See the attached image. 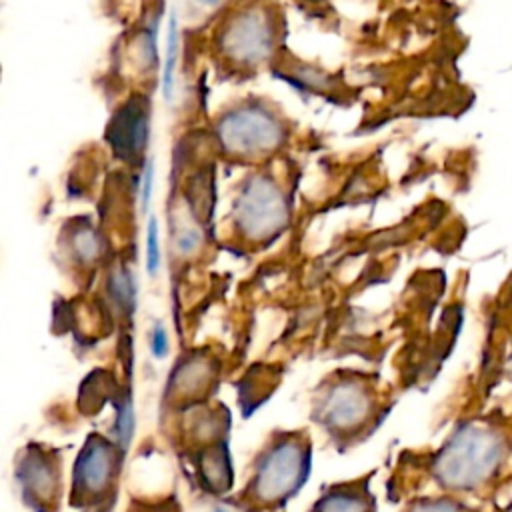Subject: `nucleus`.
<instances>
[{
	"instance_id": "1",
	"label": "nucleus",
	"mask_w": 512,
	"mask_h": 512,
	"mask_svg": "<svg viewBox=\"0 0 512 512\" xmlns=\"http://www.w3.org/2000/svg\"><path fill=\"white\" fill-rule=\"evenodd\" d=\"M502 442L480 426H462L440 450L434 474L446 488L468 490L484 482L502 460Z\"/></svg>"
},
{
	"instance_id": "2",
	"label": "nucleus",
	"mask_w": 512,
	"mask_h": 512,
	"mask_svg": "<svg viewBox=\"0 0 512 512\" xmlns=\"http://www.w3.org/2000/svg\"><path fill=\"white\" fill-rule=\"evenodd\" d=\"M310 450L294 434L272 440L258 456L248 492L254 502L278 504L290 498L308 478Z\"/></svg>"
},
{
	"instance_id": "3",
	"label": "nucleus",
	"mask_w": 512,
	"mask_h": 512,
	"mask_svg": "<svg viewBox=\"0 0 512 512\" xmlns=\"http://www.w3.org/2000/svg\"><path fill=\"white\" fill-rule=\"evenodd\" d=\"M234 222L252 242L276 238L288 224V202L284 192L268 176H252L234 204Z\"/></svg>"
},
{
	"instance_id": "4",
	"label": "nucleus",
	"mask_w": 512,
	"mask_h": 512,
	"mask_svg": "<svg viewBox=\"0 0 512 512\" xmlns=\"http://www.w3.org/2000/svg\"><path fill=\"white\" fill-rule=\"evenodd\" d=\"M218 140L228 154L234 156H260L284 140V126L264 108L242 106L226 112L216 126Z\"/></svg>"
},
{
	"instance_id": "5",
	"label": "nucleus",
	"mask_w": 512,
	"mask_h": 512,
	"mask_svg": "<svg viewBox=\"0 0 512 512\" xmlns=\"http://www.w3.org/2000/svg\"><path fill=\"white\" fill-rule=\"evenodd\" d=\"M318 420L336 434L362 428L372 414V394L364 380L338 378L328 386L316 408Z\"/></svg>"
},
{
	"instance_id": "6",
	"label": "nucleus",
	"mask_w": 512,
	"mask_h": 512,
	"mask_svg": "<svg viewBox=\"0 0 512 512\" xmlns=\"http://www.w3.org/2000/svg\"><path fill=\"white\" fill-rule=\"evenodd\" d=\"M118 460L120 456L116 444L98 434H92L74 462V496H80L82 502L100 500L114 482Z\"/></svg>"
},
{
	"instance_id": "7",
	"label": "nucleus",
	"mask_w": 512,
	"mask_h": 512,
	"mask_svg": "<svg viewBox=\"0 0 512 512\" xmlns=\"http://www.w3.org/2000/svg\"><path fill=\"white\" fill-rule=\"evenodd\" d=\"M16 478L24 502L36 512H50L56 506L60 490L58 460L42 452L38 446H28V454L18 460Z\"/></svg>"
},
{
	"instance_id": "8",
	"label": "nucleus",
	"mask_w": 512,
	"mask_h": 512,
	"mask_svg": "<svg viewBox=\"0 0 512 512\" xmlns=\"http://www.w3.org/2000/svg\"><path fill=\"white\" fill-rule=\"evenodd\" d=\"M272 46V28L260 10L234 18L224 32V52L238 62H260Z\"/></svg>"
},
{
	"instance_id": "9",
	"label": "nucleus",
	"mask_w": 512,
	"mask_h": 512,
	"mask_svg": "<svg viewBox=\"0 0 512 512\" xmlns=\"http://www.w3.org/2000/svg\"><path fill=\"white\" fill-rule=\"evenodd\" d=\"M150 112L146 98H132L120 108L108 126L106 138L116 152V156L124 160H132L142 154L148 142Z\"/></svg>"
},
{
	"instance_id": "10",
	"label": "nucleus",
	"mask_w": 512,
	"mask_h": 512,
	"mask_svg": "<svg viewBox=\"0 0 512 512\" xmlns=\"http://www.w3.org/2000/svg\"><path fill=\"white\" fill-rule=\"evenodd\" d=\"M314 512H372V502L358 488L334 486L320 496Z\"/></svg>"
},
{
	"instance_id": "11",
	"label": "nucleus",
	"mask_w": 512,
	"mask_h": 512,
	"mask_svg": "<svg viewBox=\"0 0 512 512\" xmlns=\"http://www.w3.org/2000/svg\"><path fill=\"white\" fill-rule=\"evenodd\" d=\"M176 62H178V20L176 12L170 14L168 18V38H166V62L162 70V92L164 98H172V86H174V76H176Z\"/></svg>"
},
{
	"instance_id": "12",
	"label": "nucleus",
	"mask_w": 512,
	"mask_h": 512,
	"mask_svg": "<svg viewBox=\"0 0 512 512\" xmlns=\"http://www.w3.org/2000/svg\"><path fill=\"white\" fill-rule=\"evenodd\" d=\"M72 250L78 260L82 262H94L100 254V240L98 234L90 226H82L72 236Z\"/></svg>"
},
{
	"instance_id": "13",
	"label": "nucleus",
	"mask_w": 512,
	"mask_h": 512,
	"mask_svg": "<svg viewBox=\"0 0 512 512\" xmlns=\"http://www.w3.org/2000/svg\"><path fill=\"white\" fill-rule=\"evenodd\" d=\"M110 294L114 296V300L118 304H122L124 308H130L134 302V282L130 278V274L126 270H116L110 276Z\"/></svg>"
},
{
	"instance_id": "14",
	"label": "nucleus",
	"mask_w": 512,
	"mask_h": 512,
	"mask_svg": "<svg viewBox=\"0 0 512 512\" xmlns=\"http://www.w3.org/2000/svg\"><path fill=\"white\" fill-rule=\"evenodd\" d=\"M162 252H160V240H158V222L156 218L148 220L146 228V270L150 276H154L160 270Z\"/></svg>"
},
{
	"instance_id": "15",
	"label": "nucleus",
	"mask_w": 512,
	"mask_h": 512,
	"mask_svg": "<svg viewBox=\"0 0 512 512\" xmlns=\"http://www.w3.org/2000/svg\"><path fill=\"white\" fill-rule=\"evenodd\" d=\"M200 244H202V234L198 228H192V226L180 228L174 236V250L180 256H190L200 248Z\"/></svg>"
},
{
	"instance_id": "16",
	"label": "nucleus",
	"mask_w": 512,
	"mask_h": 512,
	"mask_svg": "<svg viewBox=\"0 0 512 512\" xmlns=\"http://www.w3.org/2000/svg\"><path fill=\"white\" fill-rule=\"evenodd\" d=\"M152 184H154V166L152 162L144 164L142 172V186H140V212H148L150 198H152Z\"/></svg>"
},
{
	"instance_id": "17",
	"label": "nucleus",
	"mask_w": 512,
	"mask_h": 512,
	"mask_svg": "<svg viewBox=\"0 0 512 512\" xmlns=\"http://www.w3.org/2000/svg\"><path fill=\"white\" fill-rule=\"evenodd\" d=\"M150 350L154 358H164L168 354V334L166 328L158 322L150 334Z\"/></svg>"
},
{
	"instance_id": "18",
	"label": "nucleus",
	"mask_w": 512,
	"mask_h": 512,
	"mask_svg": "<svg viewBox=\"0 0 512 512\" xmlns=\"http://www.w3.org/2000/svg\"><path fill=\"white\" fill-rule=\"evenodd\" d=\"M410 512H460L456 506H452L450 502H436V500H428V502H420L416 504Z\"/></svg>"
},
{
	"instance_id": "19",
	"label": "nucleus",
	"mask_w": 512,
	"mask_h": 512,
	"mask_svg": "<svg viewBox=\"0 0 512 512\" xmlns=\"http://www.w3.org/2000/svg\"><path fill=\"white\" fill-rule=\"evenodd\" d=\"M194 2L200 4V6H206V8H212V6L220 4V0H194Z\"/></svg>"
},
{
	"instance_id": "20",
	"label": "nucleus",
	"mask_w": 512,
	"mask_h": 512,
	"mask_svg": "<svg viewBox=\"0 0 512 512\" xmlns=\"http://www.w3.org/2000/svg\"><path fill=\"white\" fill-rule=\"evenodd\" d=\"M212 512H230V510H226V508H224V506H218V508H214V510H212Z\"/></svg>"
}]
</instances>
